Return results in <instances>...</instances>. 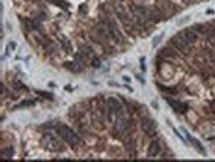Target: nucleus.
Listing matches in <instances>:
<instances>
[{
  "label": "nucleus",
  "instance_id": "f257e3e1",
  "mask_svg": "<svg viewBox=\"0 0 215 162\" xmlns=\"http://www.w3.org/2000/svg\"><path fill=\"white\" fill-rule=\"evenodd\" d=\"M57 132L70 145H78L80 144V140L78 136L74 132V131L65 125H59L57 127Z\"/></svg>",
  "mask_w": 215,
  "mask_h": 162
},
{
  "label": "nucleus",
  "instance_id": "f03ea898",
  "mask_svg": "<svg viewBox=\"0 0 215 162\" xmlns=\"http://www.w3.org/2000/svg\"><path fill=\"white\" fill-rule=\"evenodd\" d=\"M41 144L44 147L45 149L49 150V151H61L63 150V144H61V141H59L56 139L55 136H53L51 135H45L42 136L41 139Z\"/></svg>",
  "mask_w": 215,
  "mask_h": 162
},
{
  "label": "nucleus",
  "instance_id": "7ed1b4c3",
  "mask_svg": "<svg viewBox=\"0 0 215 162\" xmlns=\"http://www.w3.org/2000/svg\"><path fill=\"white\" fill-rule=\"evenodd\" d=\"M141 128L146 135L153 136L156 135L157 124L154 120H152L150 118H144L141 121Z\"/></svg>",
  "mask_w": 215,
  "mask_h": 162
},
{
  "label": "nucleus",
  "instance_id": "20e7f679",
  "mask_svg": "<svg viewBox=\"0 0 215 162\" xmlns=\"http://www.w3.org/2000/svg\"><path fill=\"white\" fill-rule=\"evenodd\" d=\"M171 43L174 44V46L176 47L178 50H179L180 51H183L186 52L188 51V47H189V44L184 38L181 36V35H175L171 38Z\"/></svg>",
  "mask_w": 215,
  "mask_h": 162
},
{
  "label": "nucleus",
  "instance_id": "39448f33",
  "mask_svg": "<svg viewBox=\"0 0 215 162\" xmlns=\"http://www.w3.org/2000/svg\"><path fill=\"white\" fill-rule=\"evenodd\" d=\"M126 128V121L125 119H123L122 117H118L115 123H114V127H113V135L114 136H120L122 133L124 132Z\"/></svg>",
  "mask_w": 215,
  "mask_h": 162
},
{
  "label": "nucleus",
  "instance_id": "423d86ee",
  "mask_svg": "<svg viewBox=\"0 0 215 162\" xmlns=\"http://www.w3.org/2000/svg\"><path fill=\"white\" fill-rule=\"evenodd\" d=\"M107 104H108V110H109V112H110V114L116 115V114L120 113L122 106H121V103L119 102L116 98H113V97L109 98L108 101H107Z\"/></svg>",
  "mask_w": 215,
  "mask_h": 162
},
{
  "label": "nucleus",
  "instance_id": "0eeeda50",
  "mask_svg": "<svg viewBox=\"0 0 215 162\" xmlns=\"http://www.w3.org/2000/svg\"><path fill=\"white\" fill-rule=\"evenodd\" d=\"M183 131L184 132V133H185V136H186V137H188V140H189V142L190 144H192V146L194 147L195 149H196L199 153H201V154H203V155H205L206 154V152H205V150H204V147H203V145L201 144V142H200L198 140H196L195 139V137H193V136H192L189 135V133L186 132L184 128H183Z\"/></svg>",
  "mask_w": 215,
  "mask_h": 162
},
{
  "label": "nucleus",
  "instance_id": "6e6552de",
  "mask_svg": "<svg viewBox=\"0 0 215 162\" xmlns=\"http://www.w3.org/2000/svg\"><path fill=\"white\" fill-rule=\"evenodd\" d=\"M166 99V101L168 102V104L170 105V106L174 109V110L175 112H178V113H184L186 111V105L183 104V103H181L179 101H176V100H174V99H171V98H165Z\"/></svg>",
  "mask_w": 215,
  "mask_h": 162
},
{
  "label": "nucleus",
  "instance_id": "1a4fd4ad",
  "mask_svg": "<svg viewBox=\"0 0 215 162\" xmlns=\"http://www.w3.org/2000/svg\"><path fill=\"white\" fill-rule=\"evenodd\" d=\"M181 36L184 38L188 44H193V43H195L198 39V36H197L196 33L192 30H189V29L184 30L183 34H181Z\"/></svg>",
  "mask_w": 215,
  "mask_h": 162
},
{
  "label": "nucleus",
  "instance_id": "9d476101",
  "mask_svg": "<svg viewBox=\"0 0 215 162\" xmlns=\"http://www.w3.org/2000/svg\"><path fill=\"white\" fill-rule=\"evenodd\" d=\"M160 144L158 141H152L150 145H149V148H148V156L149 157H155L159 154L160 152Z\"/></svg>",
  "mask_w": 215,
  "mask_h": 162
},
{
  "label": "nucleus",
  "instance_id": "9b49d317",
  "mask_svg": "<svg viewBox=\"0 0 215 162\" xmlns=\"http://www.w3.org/2000/svg\"><path fill=\"white\" fill-rule=\"evenodd\" d=\"M135 13L137 14V16H139L140 18H143V19H150L151 18V13L146 8L138 7L135 10Z\"/></svg>",
  "mask_w": 215,
  "mask_h": 162
},
{
  "label": "nucleus",
  "instance_id": "f8f14e48",
  "mask_svg": "<svg viewBox=\"0 0 215 162\" xmlns=\"http://www.w3.org/2000/svg\"><path fill=\"white\" fill-rule=\"evenodd\" d=\"M65 67H66L71 71H74V72H79V71L82 70V67L79 65L78 63H65Z\"/></svg>",
  "mask_w": 215,
  "mask_h": 162
},
{
  "label": "nucleus",
  "instance_id": "ddd939ff",
  "mask_svg": "<svg viewBox=\"0 0 215 162\" xmlns=\"http://www.w3.org/2000/svg\"><path fill=\"white\" fill-rule=\"evenodd\" d=\"M110 34L111 36L114 38V40L117 41V42H122V36L120 33L118 32L117 29H115V28H113V27H110Z\"/></svg>",
  "mask_w": 215,
  "mask_h": 162
},
{
  "label": "nucleus",
  "instance_id": "4468645a",
  "mask_svg": "<svg viewBox=\"0 0 215 162\" xmlns=\"http://www.w3.org/2000/svg\"><path fill=\"white\" fill-rule=\"evenodd\" d=\"M163 37H164V33H162V34H161L160 36H157V37L154 38V40H153V46H154V47L161 42L162 38H163Z\"/></svg>",
  "mask_w": 215,
  "mask_h": 162
},
{
  "label": "nucleus",
  "instance_id": "2eb2a0df",
  "mask_svg": "<svg viewBox=\"0 0 215 162\" xmlns=\"http://www.w3.org/2000/svg\"><path fill=\"white\" fill-rule=\"evenodd\" d=\"M91 65L93 66L94 68H98L100 66V60L98 59H96V58L93 59L92 61H91Z\"/></svg>",
  "mask_w": 215,
  "mask_h": 162
},
{
  "label": "nucleus",
  "instance_id": "dca6fc26",
  "mask_svg": "<svg viewBox=\"0 0 215 162\" xmlns=\"http://www.w3.org/2000/svg\"><path fill=\"white\" fill-rule=\"evenodd\" d=\"M174 132H175V135H176V136H178L179 137V139H180L181 140H183V142H185V140H184V139H183V136H181L180 135H179V133L178 132V131H176V130H175V128H174Z\"/></svg>",
  "mask_w": 215,
  "mask_h": 162
},
{
  "label": "nucleus",
  "instance_id": "f3484780",
  "mask_svg": "<svg viewBox=\"0 0 215 162\" xmlns=\"http://www.w3.org/2000/svg\"><path fill=\"white\" fill-rule=\"evenodd\" d=\"M211 108L213 109V110H215V100L211 103Z\"/></svg>",
  "mask_w": 215,
  "mask_h": 162
}]
</instances>
